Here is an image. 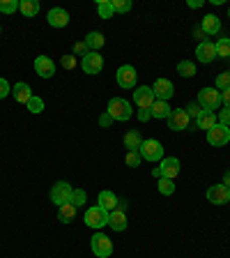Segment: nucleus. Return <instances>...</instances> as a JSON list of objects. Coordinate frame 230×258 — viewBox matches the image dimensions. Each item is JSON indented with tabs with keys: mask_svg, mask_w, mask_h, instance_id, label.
I'll list each match as a JSON object with an SVG mask.
<instances>
[{
	"mask_svg": "<svg viewBox=\"0 0 230 258\" xmlns=\"http://www.w3.org/2000/svg\"><path fill=\"white\" fill-rule=\"evenodd\" d=\"M189 7L198 10V7H203V0H189Z\"/></svg>",
	"mask_w": 230,
	"mask_h": 258,
	"instance_id": "nucleus-46",
	"label": "nucleus"
},
{
	"mask_svg": "<svg viewBox=\"0 0 230 258\" xmlns=\"http://www.w3.org/2000/svg\"><path fill=\"white\" fill-rule=\"evenodd\" d=\"M71 194H74V189H71V184L67 182H55L53 189H51V201H53L55 205H64L71 201Z\"/></svg>",
	"mask_w": 230,
	"mask_h": 258,
	"instance_id": "nucleus-11",
	"label": "nucleus"
},
{
	"mask_svg": "<svg viewBox=\"0 0 230 258\" xmlns=\"http://www.w3.org/2000/svg\"><path fill=\"white\" fill-rule=\"evenodd\" d=\"M19 12H21L23 16H37L39 3L37 0H21V3H19Z\"/></svg>",
	"mask_w": 230,
	"mask_h": 258,
	"instance_id": "nucleus-27",
	"label": "nucleus"
},
{
	"mask_svg": "<svg viewBox=\"0 0 230 258\" xmlns=\"http://www.w3.org/2000/svg\"><path fill=\"white\" fill-rule=\"evenodd\" d=\"M150 113H152V118H157V120H161V118L168 120V115H171V106H168V102H161V99H157V102L152 104Z\"/></svg>",
	"mask_w": 230,
	"mask_h": 258,
	"instance_id": "nucleus-25",
	"label": "nucleus"
},
{
	"mask_svg": "<svg viewBox=\"0 0 230 258\" xmlns=\"http://www.w3.org/2000/svg\"><path fill=\"white\" fill-rule=\"evenodd\" d=\"M0 30H3V28H0Z\"/></svg>",
	"mask_w": 230,
	"mask_h": 258,
	"instance_id": "nucleus-50",
	"label": "nucleus"
},
{
	"mask_svg": "<svg viewBox=\"0 0 230 258\" xmlns=\"http://www.w3.org/2000/svg\"><path fill=\"white\" fill-rule=\"evenodd\" d=\"M214 124H216V113H212V111H203L198 118H196V127L205 129V132H209Z\"/></svg>",
	"mask_w": 230,
	"mask_h": 258,
	"instance_id": "nucleus-23",
	"label": "nucleus"
},
{
	"mask_svg": "<svg viewBox=\"0 0 230 258\" xmlns=\"http://www.w3.org/2000/svg\"><path fill=\"white\" fill-rule=\"evenodd\" d=\"M118 203H120V201L115 199V194L108 191V189H104V191L99 194V208H104L106 212H113V210H118Z\"/></svg>",
	"mask_w": 230,
	"mask_h": 258,
	"instance_id": "nucleus-21",
	"label": "nucleus"
},
{
	"mask_svg": "<svg viewBox=\"0 0 230 258\" xmlns=\"http://www.w3.org/2000/svg\"><path fill=\"white\" fill-rule=\"evenodd\" d=\"M97 12H99V16H102V19H111V16L115 14L111 0H99V3H97Z\"/></svg>",
	"mask_w": 230,
	"mask_h": 258,
	"instance_id": "nucleus-30",
	"label": "nucleus"
},
{
	"mask_svg": "<svg viewBox=\"0 0 230 258\" xmlns=\"http://www.w3.org/2000/svg\"><path fill=\"white\" fill-rule=\"evenodd\" d=\"M127 166L129 168L140 166V155H138V152H127Z\"/></svg>",
	"mask_w": 230,
	"mask_h": 258,
	"instance_id": "nucleus-39",
	"label": "nucleus"
},
{
	"mask_svg": "<svg viewBox=\"0 0 230 258\" xmlns=\"http://www.w3.org/2000/svg\"><path fill=\"white\" fill-rule=\"evenodd\" d=\"M198 104L203 111H212L214 113L216 108L221 106V92L216 88H203L198 92Z\"/></svg>",
	"mask_w": 230,
	"mask_h": 258,
	"instance_id": "nucleus-4",
	"label": "nucleus"
},
{
	"mask_svg": "<svg viewBox=\"0 0 230 258\" xmlns=\"http://www.w3.org/2000/svg\"><path fill=\"white\" fill-rule=\"evenodd\" d=\"M7 95H12V86L5 79H0V99H5Z\"/></svg>",
	"mask_w": 230,
	"mask_h": 258,
	"instance_id": "nucleus-41",
	"label": "nucleus"
},
{
	"mask_svg": "<svg viewBox=\"0 0 230 258\" xmlns=\"http://www.w3.org/2000/svg\"><path fill=\"white\" fill-rule=\"evenodd\" d=\"M140 143H143V139H140L138 129H131V132H127V134H124V148H127L129 152H138Z\"/></svg>",
	"mask_w": 230,
	"mask_h": 258,
	"instance_id": "nucleus-22",
	"label": "nucleus"
},
{
	"mask_svg": "<svg viewBox=\"0 0 230 258\" xmlns=\"http://www.w3.org/2000/svg\"><path fill=\"white\" fill-rule=\"evenodd\" d=\"M223 184L230 189V171H225V175H223Z\"/></svg>",
	"mask_w": 230,
	"mask_h": 258,
	"instance_id": "nucleus-48",
	"label": "nucleus"
},
{
	"mask_svg": "<svg viewBox=\"0 0 230 258\" xmlns=\"http://www.w3.org/2000/svg\"><path fill=\"white\" fill-rule=\"evenodd\" d=\"M196 58L200 60V62L209 64V62H214L216 60V48L212 42H200L198 48H196Z\"/></svg>",
	"mask_w": 230,
	"mask_h": 258,
	"instance_id": "nucleus-17",
	"label": "nucleus"
},
{
	"mask_svg": "<svg viewBox=\"0 0 230 258\" xmlns=\"http://www.w3.org/2000/svg\"><path fill=\"white\" fill-rule=\"evenodd\" d=\"M19 10V0H0V12L3 14H14Z\"/></svg>",
	"mask_w": 230,
	"mask_h": 258,
	"instance_id": "nucleus-33",
	"label": "nucleus"
},
{
	"mask_svg": "<svg viewBox=\"0 0 230 258\" xmlns=\"http://www.w3.org/2000/svg\"><path fill=\"white\" fill-rule=\"evenodd\" d=\"M108 115L113 118V122L118 120V122H127L129 118H131V104L127 102V99H122V97H113L111 102H108Z\"/></svg>",
	"mask_w": 230,
	"mask_h": 258,
	"instance_id": "nucleus-1",
	"label": "nucleus"
},
{
	"mask_svg": "<svg viewBox=\"0 0 230 258\" xmlns=\"http://www.w3.org/2000/svg\"><path fill=\"white\" fill-rule=\"evenodd\" d=\"M177 74L184 76V79H191V76H196V64L189 62V60H182L177 64Z\"/></svg>",
	"mask_w": 230,
	"mask_h": 258,
	"instance_id": "nucleus-29",
	"label": "nucleus"
},
{
	"mask_svg": "<svg viewBox=\"0 0 230 258\" xmlns=\"http://www.w3.org/2000/svg\"><path fill=\"white\" fill-rule=\"evenodd\" d=\"M150 115H152L150 111H140L138 113V120H140V122H147V120H150Z\"/></svg>",
	"mask_w": 230,
	"mask_h": 258,
	"instance_id": "nucleus-45",
	"label": "nucleus"
},
{
	"mask_svg": "<svg viewBox=\"0 0 230 258\" xmlns=\"http://www.w3.org/2000/svg\"><path fill=\"white\" fill-rule=\"evenodd\" d=\"M221 104H223V106H230V88L221 92Z\"/></svg>",
	"mask_w": 230,
	"mask_h": 258,
	"instance_id": "nucleus-44",
	"label": "nucleus"
},
{
	"mask_svg": "<svg viewBox=\"0 0 230 258\" xmlns=\"http://www.w3.org/2000/svg\"><path fill=\"white\" fill-rule=\"evenodd\" d=\"M228 19H230V10H228Z\"/></svg>",
	"mask_w": 230,
	"mask_h": 258,
	"instance_id": "nucleus-49",
	"label": "nucleus"
},
{
	"mask_svg": "<svg viewBox=\"0 0 230 258\" xmlns=\"http://www.w3.org/2000/svg\"><path fill=\"white\" fill-rule=\"evenodd\" d=\"M184 111L189 113V118H198L200 113H203V108H200L198 102H193V104H189V108H184Z\"/></svg>",
	"mask_w": 230,
	"mask_h": 258,
	"instance_id": "nucleus-40",
	"label": "nucleus"
},
{
	"mask_svg": "<svg viewBox=\"0 0 230 258\" xmlns=\"http://www.w3.org/2000/svg\"><path fill=\"white\" fill-rule=\"evenodd\" d=\"M12 97H14L19 104H28L32 99V90L28 83H23V81H19L14 88H12Z\"/></svg>",
	"mask_w": 230,
	"mask_h": 258,
	"instance_id": "nucleus-20",
	"label": "nucleus"
},
{
	"mask_svg": "<svg viewBox=\"0 0 230 258\" xmlns=\"http://www.w3.org/2000/svg\"><path fill=\"white\" fill-rule=\"evenodd\" d=\"M216 122H219V124H225V127H230V106H223V111L216 113Z\"/></svg>",
	"mask_w": 230,
	"mask_h": 258,
	"instance_id": "nucleus-37",
	"label": "nucleus"
},
{
	"mask_svg": "<svg viewBox=\"0 0 230 258\" xmlns=\"http://www.w3.org/2000/svg\"><path fill=\"white\" fill-rule=\"evenodd\" d=\"M108 226H111L113 231H124L127 228V212H124L122 208H118V210H113L111 215H108Z\"/></svg>",
	"mask_w": 230,
	"mask_h": 258,
	"instance_id": "nucleus-18",
	"label": "nucleus"
},
{
	"mask_svg": "<svg viewBox=\"0 0 230 258\" xmlns=\"http://www.w3.org/2000/svg\"><path fill=\"white\" fill-rule=\"evenodd\" d=\"M189 122H191V118H189V113L184 111V108H175V111H171V115H168V129H173V132H184V129H189Z\"/></svg>",
	"mask_w": 230,
	"mask_h": 258,
	"instance_id": "nucleus-10",
	"label": "nucleus"
},
{
	"mask_svg": "<svg viewBox=\"0 0 230 258\" xmlns=\"http://www.w3.org/2000/svg\"><path fill=\"white\" fill-rule=\"evenodd\" d=\"M35 72L42 79H51L55 74V62L48 55H39V58H35Z\"/></svg>",
	"mask_w": 230,
	"mask_h": 258,
	"instance_id": "nucleus-15",
	"label": "nucleus"
},
{
	"mask_svg": "<svg viewBox=\"0 0 230 258\" xmlns=\"http://www.w3.org/2000/svg\"><path fill=\"white\" fill-rule=\"evenodd\" d=\"M108 215H111V212H106L104 208L95 205V208H90L86 212V224L90 226V228H95V231H99V228L108 226Z\"/></svg>",
	"mask_w": 230,
	"mask_h": 258,
	"instance_id": "nucleus-7",
	"label": "nucleus"
},
{
	"mask_svg": "<svg viewBox=\"0 0 230 258\" xmlns=\"http://www.w3.org/2000/svg\"><path fill=\"white\" fill-rule=\"evenodd\" d=\"M207 141H209V145H214V148H223V145L230 141V127L216 122L214 127L207 132Z\"/></svg>",
	"mask_w": 230,
	"mask_h": 258,
	"instance_id": "nucleus-9",
	"label": "nucleus"
},
{
	"mask_svg": "<svg viewBox=\"0 0 230 258\" xmlns=\"http://www.w3.org/2000/svg\"><path fill=\"white\" fill-rule=\"evenodd\" d=\"M99 124H102V127H111V124H113V118L108 115V113H104L102 118H99Z\"/></svg>",
	"mask_w": 230,
	"mask_h": 258,
	"instance_id": "nucleus-43",
	"label": "nucleus"
},
{
	"mask_svg": "<svg viewBox=\"0 0 230 258\" xmlns=\"http://www.w3.org/2000/svg\"><path fill=\"white\" fill-rule=\"evenodd\" d=\"M216 48V58H230V37H221L214 44Z\"/></svg>",
	"mask_w": 230,
	"mask_h": 258,
	"instance_id": "nucleus-28",
	"label": "nucleus"
},
{
	"mask_svg": "<svg viewBox=\"0 0 230 258\" xmlns=\"http://www.w3.org/2000/svg\"><path fill=\"white\" fill-rule=\"evenodd\" d=\"M88 46V51H97L99 53V48L104 46V35L102 32H88V37L83 39Z\"/></svg>",
	"mask_w": 230,
	"mask_h": 258,
	"instance_id": "nucleus-26",
	"label": "nucleus"
},
{
	"mask_svg": "<svg viewBox=\"0 0 230 258\" xmlns=\"http://www.w3.org/2000/svg\"><path fill=\"white\" fill-rule=\"evenodd\" d=\"M26 106H28V111H30V113H42V111H44L42 97H35V95H32V99L26 104Z\"/></svg>",
	"mask_w": 230,
	"mask_h": 258,
	"instance_id": "nucleus-34",
	"label": "nucleus"
},
{
	"mask_svg": "<svg viewBox=\"0 0 230 258\" xmlns=\"http://www.w3.org/2000/svg\"><path fill=\"white\" fill-rule=\"evenodd\" d=\"M200 30L205 32V35H219L221 32V21L216 14H207L203 16V21H200Z\"/></svg>",
	"mask_w": 230,
	"mask_h": 258,
	"instance_id": "nucleus-19",
	"label": "nucleus"
},
{
	"mask_svg": "<svg viewBox=\"0 0 230 258\" xmlns=\"http://www.w3.org/2000/svg\"><path fill=\"white\" fill-rule=\"evenodd\" d=\"M173 191H175V184H173V180H168V177H159V194H164V196H171Z\"/></svg>",
	"mask_w": 230,
	"mask_h": 258,
	"instance_id": "nucleus-32",
	"label": "nucleus"
},
{
	"mask_svg": "<svg viewBox=\"0 0 230 258\" xmlns=\"http://www.w3.org/2000/svg\"><path fill=\"white\" fill-rule=\"evenodd\" d=\"M111 3H113V10L120 12V14L131 10V3H129V0H111Z\"/></svg>",
	"mask_w": 230,
	"mask_h": 258,
	"instance_id": "nucleus-36",
	"label": "nucleus"
},
{
	"mask_svg": "<svg viewBox=\"0 0 230 258\" xmlns=\"http://www.w3.org/2000/svg\"><path fill=\"white\" fill-rule=\"evenodd\" d=\"M46 21H48V26H53V28H64L69 23V12L62 10V7H53V10L48 12Z\"/></svg>",
	"mask_w": 230,
	"mask_h": 258,
	"instance_id": "nucleus-16",
	"label": "nucleus"
},
{
	"mask_svg": "<svg viewBox=\"0 0 230 258\" xmlns=\"http://www.w3.org/2000/svg\"><path fill=\"white\" fill-rule=\"evenodd\" d=\"M115 79H118V86L120 88L129 90V88L136 86V79H138V74H136V70L131 67V64H122V67L115 72Z\"/></svg>",
	"mask_w": 230,
	"mask_h": 258,
	"instance_id": "nucleus-12",
	"label": "nucleus"
},
{
	"mask_svg": "<svg viewBox=\"0 0 230 258\" xmlns=\"http://www.w3.org/2000/svg\"><path fill=\"white\" fill-rule=\"evenodd\" d=\"M180 159L177 157H166V159H161V166H157L152 171L155 177H168V180H175L180 175Z\"/></svg>",
	"mask_w": 230,
	"mask_h": 258,
	"instance_id": "nucleus-3",
	"label": "nucleus"
},
{
	"mask_svg": "<svg viewBox=\"0 0 230 258\" xmlns=\"http://www.w3.org/2000/svg\"><path fill=\"white\" fill-rule=\"evenodd\" d=\"M216 90L219 92H223V90H228L230 88V72H221L219 76H216Z\"/></svg>",
	"mask_w": 230,
	"mask_h": 258,
	"instance_id": "nucleus-31",
	"label": "nucleus"
},
{
	"mask_svg": "<svg viewBox=\"0 0 230 258\" xmlns=\"http://www.w3.org/2000/svg\"><path fill=\"white\" fill-rule=\"evenodd\" d=\"M138 155H140V159H145V161H161L164 159V145L155 139L143 141L138 148Z\"/></svg>",
	"mask_w": 230,
	"mask_h": 258,
	"instance_id": "nucleus-2",
	"label": "nucleus"
},
{
	"mask_svg": "<svg viewBox=\"0 0 230 258\" xmlns=\"http://www.w3.org/2000/svg\"><path fill=\"white\" fill-rule=\"evenodd\" d=\"M81 67H83V72L90 76L99 74V72L104 70V58L97 51H88L86 55H83V60H81Z\"/></svg>",
	"mask_w": 230,
	"mask_h": 258,
	"instance_id": "nucleus-8",
	"label": "nucleus"
},
{
	"mask_svg": "<svg viewBox=\"0 0 230 258\" xmlns=\"http://www.w3.org/2000/svg\"><path fill=\"white\" fill-rule=\"evenodd\" d=\"M76 205L74 203H64V205H60L58 208V219L62 221V224H71L74 221V217H76Z\"/></svg>",
	"mask_w": 230,
	"mask_h": 258,
	"instance_id": "nucleus-24",
	"label": "nucleus"
},
{
	"mask_svg": "<svg viewBox=\"0 0 230 258\" xmlns=\"http://www.w3.org/2000/svg\"><path fill=\"white\" fill-rule=\"evenodd\" d=\"M155 102H157V97H155V92H152L150 86H138L134 90V104L140 108V111H150Z\"/></svg>",
	"mask_w": 230,
	"mask_h": 258,
	"instance_id": "nucleus-6",
	"label": "nucleus"
},
{
	"mask_svg": "<svg viewBox=\"0 0 230 258\" xmlns=\"http://www.w3.org/2000/svg\"><path fill=\"white\" fill-rule=\"evenodd\" d=\"M152 92H155L157 99H161V102H168V99L175 95V86H173L168 79H157L155 86H152Z\"/></svg>",
	"mask_w": 230,
	"mask_h": 258,
	"instance_id": "nucleus-14",
	"label": "nucleus"
},
{
	"mask_svg": "<svg viewBox=\"0 0 230 258\" xmlns=\"http://www.w3.org/2000/svg\"><path fill=\"white\" fill-rule=\"evenodd\" d=\"M60 67H64V70H74L76 67V55H62V58H60Z\"/></svg>",
	"mask_w": 230,
	"mask_h": 258,
	"instance_id": "nucleus-38",
	"label": "nucleus"
},
{
	"mask_svg": "<svg viewBox=\"0 0 230 258\" xmlns=\"http://www.w3.org/2000/svg\"><path fill=\"white\" fill-rule=\"evenodd\" d=\"M196 37H198V39H200V42H205V32H203V30H200V28H196Z\"/></svg>",
	"mask_w": 230,
	"mask_h": 258,
	"instance_id": "nucleus-47",
	"label": "nucleus"
},
{
	"mask_svg": "<svg viewBox=\"0 0 230 258\" xmlns=\"http://www.w3.org/2000/svg\"><path fill=\"white\" fill-rule=\"evenodd\" d=\"M86 201H88V194L83 191V189H74V194H71V201H69V203H74L76 208H81V205L86 203Z\"/></svg>",
	"mask_w": 230,
	"mask_h": 258,
	"instance_id": "nucleus-35",
	"label": "nucleus"
},
{
	"mask_svg": "<svg viewBox=\"0 0 230 258\" xmlns=\"http://www.w3.org/2000/svg\"><path fill=\"white\" fill-rule=\"evenodd\" d=\"M90 247L97 258H108L113 253V242H111V237L104 235V233H95V235H92Z\"/></svg>",
	"mask_w": 230,
	"mask_h": 258,
	"instance_id": "nucleus-5",
	"label": "nucleus"
},
{
	"mask_svg": "<svg viewBox=\"0 0 230 258\" xmlns=\"http://www.w3.org/2000/svg\"><path fill=\"white\" fill-rule=\"evenodd\" d=\"M207 201L214 205H225L230 203V189L225 184H212L207 189Z\"/></svg>",
	"mask_w": 230,
	"mask_h": 258,
	"instance_id": "nucleus-13",
	"label": "nucleus"
},
{
	"mask_svg": "<svg viewBox=\"0 0 230 258\" xmlns=\"http://www.w3.org/2000/svg\"><path fill=\"white\" fill-rule=\"evenodd\" d=\"M86 53H88L86 42H76L74 44V55H86Z\"/></svg>",
	"mask_w": 230,
	"mask_h": 258,
	"instance_id": "nucleus-42",
	"label": "nucleus"
}]
</instances>
